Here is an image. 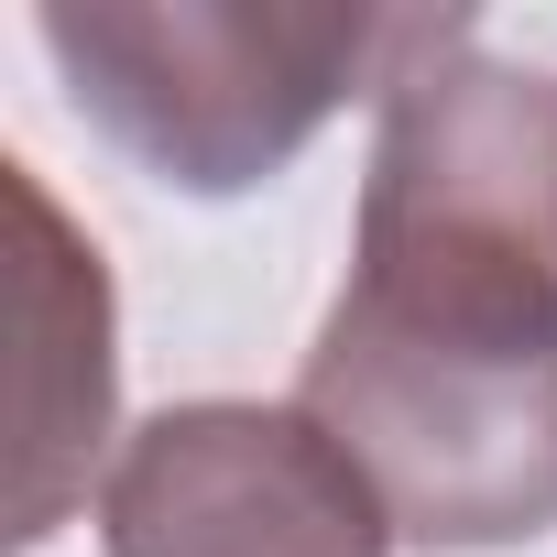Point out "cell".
I'll list each match as a JSON object with an SVG mask.
<instances>
[{
	"label": "cell",
	"instance_id": "cell-1",
	"mask_svg": "<svg viewBox=\"0 0 557 557\" xmlns=\"http://www.w3.org/2000/svg\"><path fill=\"white\" fill-rule=\"evenodd\" d=\"M329 318L416 350L557 361V66L481 55L470 12L416 23Z\"/></svg>",
	"mask_w": 557,
	"mask_h": 557
},
{
	"label": "cell",
	"instance_id": "cell-2",
	"mask_svg": "<svg viewBox=\"0 0 557 557\" xmlns=\"http://www.w3.org/2000/svg\"><path fill=\"white\" fill-rule=\"evenodd\" d=\"M426 12H285V0H45L34 34L66 99L186 197L273 186L318 121L372 77L394 88Z\"/></svg>",
	"mask_w": 557,
	"mask_h": 557
},
{
	"label": "cell",
	"instance_id": "cell-3",
	"mask_svg": "<svg viewBox=\"0 0 557 557\" xmlns=\"http://www.w3.org/2000/svg\"><path fill=\"white\" fill-rule=\"evenodd\" d=\"M296 405L416 546H524L557 524V361H470L329 318Z\"/></svg>",
	"mask_w": 557,
	"mask_h": 557
},
{
	"label": "cell",
	"instance_id": "cell-4",
	"mask_svg": "<svg viewBox=\"0 0 557 557\" xmlns=\"http://www.w3.org/2000/svg\"><path fill=\"white\" fill-rule=\"evenodd\" d=\"M110 557H394V513L307 405H164L99 481Z\"/></svg>",
	"mask_w": 557,
	"mask_h": 557
},
{
	"label": "cell",
	"instance_id": "cell-5",
	"mask_svg": "<svg viewBox=\"0 0 557 557\" xmlns=\"http://www.w3.org/2000/svg\"><path fill=\"white\" fill-rule=\"evenodd\" d=\"M12 175L23 219V273H12V318H23V492H12V546H45L55 513L77 503L99 437H110V273L66 230L34 164Z\"/></svg>",
	"mask_w": 557,
	"mask_h": 557
}]
</instances>
